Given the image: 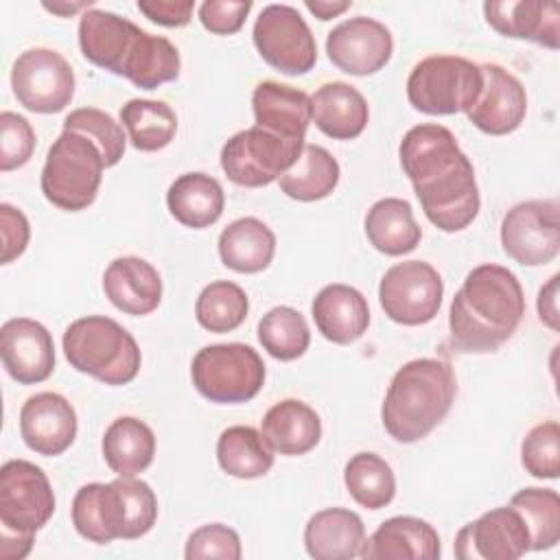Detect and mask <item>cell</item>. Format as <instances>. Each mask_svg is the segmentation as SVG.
<instances>
[{"mask_svg": "<svg viewBox=\"0 0 560 560\" xmlns=\"http://www.w3.org/2000/svg\"><path fill=\"white\" fill-rule=\"evenodd\" d=\"M365 236L385 256H402L418 247L422 230L413 219L411 203L400 197H385L372 203L365 214Z\"/></svg>", "mask_w": 560, "mask_h": 560, "instance_id": "1f68e13d", "label": "cell"}, {"mask_svg": "<svg viewBox=\"0 0 560 560\" xmlns=\"http://www.w3.org/2000/svg\"><path fill=\"white\" fill-rule=\"evenodd\" d=\"M462 155L464 151L459 149L453 131L435 122H422L411 127L402 136L398 147L400 166L411 184H418L448 168Z\"/></svg>", "mask_w": 560, "mask_h": 560, "instance_id": "83f0119b", "label": "cell"}, {"mask_svg": "<svg viewBox=\"0 0 560 560\" xmlns=\"http://www.w3.org/2000/svg\"><path fill=\"white\" fill-rule=\"evenodd\" d=\"M442 276L424 260L392 265L378 284V302L385 315L402 326L429 324L442 306Z\"/></svg>", "mask_w": 560, "mask_h": 560, "instance_id": "7c38bea8", "label": "cell"}, {"mask_svg": "<svg viewBox=\"0 0 560 560\" xmlns=\"http://www.w3.org/2000/svg\"><path fill=\"white\" fill-rule=\"evenodd\" d=\"M138 11L160 26L179 28L190 22L195 2L192 0H138Z\"/></svg>", "mask_w": 560, "mask_h": 560, "instance_id": "7dc6e473", "label": "cell"}, {"mask_svg": "<svg viewBox=\"0 0 560 560\" xmlns=\"http://www.w3.org/2000/svg\"><path fill=\"white\" fill-rule=\"evenodd\" d=\"M258 55L282 74H306L317 61V44L300 11L291 4H269L254 22Z\"/></svg>", "mask_w": 560, "mask_h": 560, "instance_id": "8fae6325", "label": "cell"}, {"mask_svg": "<svg viewBox=\"0 0 560 560\" xmlns=\"http://www.w3.org/2000/svg\"><path fill=\"white\" fill-rule=\"evenodd\" d=\"M101 446L112 472L118 477H136L153 462L155 435L140 418L120 416L105 429Z\"/></svg>", "mask_w": 560, "mask_h": 560, "instance_id": "d6a6232c", "label": "cell"}, {"mask_svg": "<svg viewBox=\"0 0 560 560\" xmlns=\"http://www.w3.org/2000/svg\"><path fill=\"white\" fill-rule=\"evenodd\" d=\"M195 389L219 405L252 400L265 385V363L247 343H212L190 365Z\"/></svg>", "mask_w": 560, "mask_h": 560, "instance_id": "ba28073f", "label": "cell"}, {"mask_svg": "<svg viewBox=\"0 0 560 560\" xmlns=\"http://www.w3.org/2000/svg\"><path fill=\"white\" fill-rule=\"evenodd\" d=\"M483 88L481 66L457 55H429L407 77V98L429 116L468 112Z\"/></svg>", "mask_w": 560, "mask_h": 560, "instance_id": "52a82bcc", "label": "cell"}, {"mask_svg": "<svg viewBox=\"0 0 560 560\" xmlns=\"http://www.w3.org/2000/svg\"><path fill=\"white\" fill-rule=\"evenodd\" d=\"M370 118L365 96L350 83L330 81L311 96V122L332 140H352Z\"/></svg>", "mask_w": 560, "mask_h": 560, "instance_id": "484cf974", "label": "cell"}, {"mask_svg": "<svg viewBox=\"0 0 560 560\" xmlns=\"http://www.w3.org/2000/svg\"><path fill=\"white\" fill-rule=\"evenodd\" d=\"M304 144L254 125L223 144L221 168L236 186L260 188L280 179L295 164Z\"/></svg>", "mask_w": 560, "mask_h": 560, "instance_id": "9c48e42d", "label": "cell"}, {"mask_svg": "<svg viewBox=\"0 0 560 560\" xmlns=\"http://www.w3.org/2000/svg\"><path fill=\"white\" fill-rule=\"evenodd\" d=\"M413 190L424 217L438 230L448 234L466 230L481 208L475 168L468 155L459 158L448 168L413 184Z\"/></svg>", "mask_w": 560, "mask_h": 560, "instance_id": "9a60e30c", "label": "cell"}, {"mask_svg": "<svg viewBox=\"0 0 560 560\" xmlns=\"http://www.w3.org/2000/svg\"><path fill=\"white\" fill-rule=\"evenodd\" d=\"M92 7V2H44V9L46 11H52V13H57V15H72V13H77V11H81V9H90Z\"/></svg>", "mask_w": 560, "mask_h": 560, "instance_id": "816d5d0a", "label": "cell"}, {"mask_svg": "<svg viewBox=\"0 0 560 560\" xmlns=\"http://www.w3.org/2000/svg\"><path fill=\"white\" fill-rule=\"evenodd\" d=\"M457 381L442 359H413L392 378L381 405L385 431L402 444L427 438L451 411Z\"/></svg>", "mask_w": 560, "mask_h": 560, "instance_id": "3957f363", "label": "cell"}, {"mask_svg": "<svg viewBox=\"0 0 560 560\" xmlns=\"http://www.w3.org/2000/svg\"><path fill=\"white\" fill-rule=\"evenodd\" d=\"M306 4V9L315 15V18H319V20H332V18H337V15H341L343 11H348L350 9V0H306L304 2Z\"/></svg>", "mask_w": 560, "mask_h": 560, "instance_id": "f907efd6", "label": "cell"}, {"mask_svg": "<svg viewBox=\"0 0 560 560\" xmlns=\"http://www.w3.org/2000/svg\"><path fill=\"white\" fill-rule=\"evenodd\" d=\"M483 88L466 112L468 120L488 136H508L521 127L527 114L523 83L499 63H481Z\"/></svg>", "mask_w": 560, "mask_h": 560, "instance_id": "d6986e66", "label": "cell"}, {"mask_svg": "<svg viewBox=\"0 0 560 560\" xmlns=\"http://www.w3.org/2000/svg\"><path fill=\"white\" fill-rule=\"evenodd\" d=\"M249 311L247 293L230 280H214L203 287L195 302V317L210 332L236 330Z\"/></svg>", "mask_w": 560, "mask_h": 560, "instance_id": "ab89813d", "label": "cell"}, {"mask_svg": "<svg viewBox=\"0 0 560 560\" xmlns=\"http://www.w3.org/2000/svg\"><path fill=\"white\" fill-rule=\"evenodd\" d=\"M217 462L236 479H258L271 470L273 448L254 427L234 424L217 440Z\"/></svg>", "mask_w": 560, "mask_h": 560, "instance_id": "836d02e7", "label": "cell"}, {"mask_svg": "<svg viewBox=\"0 0 560 560\" xmlns=\"http://www.w3.org/2000/svg\"><path fill=\"white\" fill-rule=\"evenodd\" d=\"M74 72L68 59L50 48L24 50L11 68V88L22 107L35 114H57L74 96Z\"/></svg>", "mask_w": 560, "mask_h": 560, "instance_id": "5bb4252c", "label": "cell"}, {"mask_svg": "<svg viewBox=\"0 0 560 560\" xmlns=\"http://www.w3.org/2000/svg\"><path fill=\"white\" fill-rule=\"evenodd\" d=\"M558 284H560V273H553L547 284L538 291L536 308H538V319L553 332L560 330V311H558Z\"/></svg>", "mask_w": 560, "mask_h": 560, "instance_id": "c3c4849f", "label": "cell"}, {"mask_svg": "<svg viewBox=\"0 0 560 560\" xmlns=\"http://www.w3.org/2000/svg\"><path fill=\"white\" fill-rule=\"evenodd\" d=\"M442 553L435 527L418 516H392L363 540V560H438Z\"/></svg>", "mask_w": 560, "mask_h": 560, "instance_id": "7402d4cb", "label": "cell"}, {"mask_svg": "<svg viewBox=\"0 0 560 560\" xmlns=\"http://www.w3.org/2000/svg\"><path fill=\"white\" fill-rule=\"evenodd\" d=\"M120 122L138 151H160L177 133V116L164 101L131 98L120 107Z\"/></svg>", "mask_w": 560, "mask_h": 560, "instance_id": "d590c367", "label": "cell"}, {"mask_svg": "<svg viewBox=\"0 0 560 560\" xmlns=\"http://www.w3.org/2000/svg\"><path fill=\"white\" fill-rule=\"evenodd\" d=\"M219 258L236 273H258L267 269L276 254V234L256 217L232 221L219 234Z\"/></svg>", "mask_w": 560, "mask_h": 560, "instance_id": "f546056e", "label": "cell"}, {"mask_svg": "<svg viewBox=\"0 0 560 560\" xmlns=\"http://www.w3.org/2000/svg\"><path fill=\"white\" fill-rule=\"evenodd\" d=\"M107 300L127 315H149L162 302V278L140 256L114 258L103 273Z\"/></svg>", "mask_w": 560, "mask_h": 560, "instance_id": "603a6c76", "label": "cell"}, {"mask_svg": "<svg viewBox=\"0 0 560 560\" xmlns=\"http://www.w3.org/2000/svg\"><path fill=\"white\" fill-rule=\"evenodd\" d=\"M63 129L88 136L101 149L105 166H116L122 160L127 138L122 127L107 112L98 107L72 109L63 120Z\"/></svg>", "mask_w": 560, "mask_h": 560, "instance_id": "60d3db41", "label": "cell"}, {"mask_svg": "<svg viewBox=\"0 0 560 560\" xmlns=\"http://www.w3.org/2000/svg\"><path fill=\"white\" fill-rule=\"evenodd\" d=\"M343 483L350 497L365 510H381L396 494V477L392 466L376 453H357L343 468Z\"/></svg>", "mask_w": 560, "mask_h": 560, "instance_id": "8d00e7d4", "label": "cell"}, {"mask_svg": "<svg viewBox=\"0 0 560 560\" xmlns=\"http://www.w3.org/2000/svg\"><path fill=\"white\" fill-rule=\"evenodd\" d=\"M510 505L518 510L529 529V551H547L560 540V497L551 488H523Z\"/></svg>", "mask_w": 560, "mask_h": 560, "instance_id": "f35d334b", "label": "cell"}, {"mask_svg": "<svg viewBox=\"0 0 560 560\" xmlns=\"http://www.w3.org/2000/svg\"><path fill=\"white\" fill-rule=\"evenodd\" d=\"M68 363L105 385H127L136 378L142 354L133 335L105 315L74 319L63 332Z\"/></svg>", "mask_w": 560, "mask_h": 560, "instance_id": "5b68a950", "label": "cell"}, {"mask_svg": "<svg viewBox=\"0 0 560 560\" xmlns=\"http://www.w3.org/2000/svg\"><path fill=\"white\" fill-rule=\"evenodd\" d=\"M0 357L20 385L46 381L55 370V343L48 328L31 317H13L0 328Z\"/></svg>", "mask_w": 560, "mask_h": 560, "instance_id": "ac0fdd59", "label": "cell"}, {"mask_svg": "<svg viewBox=\"0 0 560 560\" xmlns=\"http://www.w3.org/2000/svg\"><path fill=\"white\" fill-rule=\"evenodd\" d=\"M453 549L462 560H516L529 551V529L516 508L501 505L466 523Z\"/></svg>", "mask_w": 560, "mask_h": 560, "instance_id": "2e32d148", "label": "cell"}, {"mask_svg": "<svg viewBox=\"0 0 560 560\" xmlns=\"http://www.w3.org/2000/svg\"><path fill=\"white\" fill-rule=\"evenodd\" d=\"M103 168L107 166L101 149L88 136L63 129L46 153L42 192L61 210H85L98 195Z\"/></svg>", "mask_w": 560, "mask_h": 560, "instance_id": "8992f818", "label": "cell"}, {"mask_svg": "<svg viewBox=\"0 0 560 560\" xmlns=\"http://www.w3.org/2000/svg\"><path fill=\"white\" fill-rule=\"evenodd\" d=\"M79 46L90 63L129 79L140 90H155L175 81L182 68L179 50L171 39L151 35L105 9L83 11Z\"/></svg>", "mask_w": 560, "mask_h": 560, "instance_id": "6da1fadb", "label": "cell"}, {"mask_svg": "<svg viewBox=\"0 0 560 560\" xmlns=\"http://www.w3.org/2000/svg\"><path fill=\"white\" fill-rule=\"evenodd\" d=\"M339 162L319 144H304L295 164L280 177V190L295 201H319L339 184Z\"/></svg>", "mask_w": 560, "mask_h": 560, "instance_id": "e575fe53", "label": "cell"}, {"mask_svg": "<svg viewBox=\"0 0 560 560\" xmlns=\"http://www.w3.org/2000/svg\"><path fill=\"white\" fill-rule=\"evenodd\" d=\"M523 468L538 479H558L560 475V427L545 420L529 429L521 444Z\"/></svg>", "mask_w": 560, "mask_h": 560, "instance_id": "b9f144b4", "label": "cell"}, {"mask_svg": "<svg viewBox=\"0 0 560 560\" xmlns=\"http://www.w3.org/2000/svg\"><path fill=\"white\" fill-rule=\"evenodd\" d=\"M252 109L258 127L295 142H304L311 125V96L278 81H262L252 92Z\"/></svg>", "mask_w": 560, "mask_h": 560, "instance_id": "d4e9b609", "label": "cell"}, {"mask_svg": "<svg viewBox=\"0 0 560 560\" xmlns=\"http://www.w3.org/2000/svg\"><path fill=\"white\" fill-rule=\"evenodd\" d=\"M166 206L182 225L203 230L223 214L225 195L214 177L206 173H184L168 186Z\"/></svg>", "mask_w": 560, "mask_h": 560, "instance_id": "4dcf8cb0", "label": "cell"}, {"mask_svg": "<svg viewBox=\"0 0 560 560\" xmlns=\"http://www.w3.org/2000/svg\"><path fill=\"white\" fill-rule=\"evenodd\" d=\"M258 341L269 357L278 361L300 359L311 343V330L293 306H273L258 322Z\"/></svg>", "mask_w": 560, "mask_h": 560, "instance_id": "74e56055", "label": "cell"}, {"mask_svg": "<svg viewBox=\"0 0 560 560\" xmlns=\"http://www.w3.org/2000/svg\"><path fill=\"white\" fill-rule=\"evenodd\" d=\"M20 435L37 455H61L77 438V411L66 396L39 392L20 409Z\"/></svg>", "mask_w": 560, "mask_h": 560, "instance_id": "ffe728a7", "label": "cell"}, {"mask_svg": "<svg viewBox=\"0 0 560 560\" xmlns=\"http://www.w3.org/2000/svg\"><path fill=\"white\" fill-rule=\"evenodd\" d=\"M525 315L518 278L501 265L483 262L468 271L448 311L451 346L466 354L499 350Z\"/></svg>", "mask_w": 560, "mask_h": 560, "instance_id": "7a4b0ae2", "label": "cell"}, {"mask_svg": "<svg viewBox=\"0 0 560 560\" xmlns=\"http://www.w3.org/2000/svg\"><path fill=\"white\" fill-rule=\"evenodd\" d=\"M317 330L324 339L348 346L363 337L370 326V306L363 293L350 284H326L311 306Z\"/></svg>", "mask_w": 560, "mask_h": 560, "instance_id": "cb8c5ba5", "label": "cell"}, {"mask_svg": "<svg viewBox=\"0 0 560 560\" xmlns=\"http://www.w3.org/2000/svg\"><path fill=\"white\" fill-rule=\"evenodd\" d=\"M55 514V492L46 472L26 459L0 468V532L35 536Z\"/></svg>", "mask_w": 560, "mask_h": 560, "instance_id": "30bf717a", "label": "cell"}, {"mask_svg": "<svg viewBox=\"0 0 560 560\" xmlns=\"http://www.w3.org/2000/svg\"><path fill=\"white\" fill-rule=\"evenodd\" d=\"M262 435L280 455H304L322 440V420L317 411L295 398H287L267 409Z\"/></svg>", "mask_w": 560, "mask_h": 560, "instance_id": "f1b7e54d", "label": "cell"}, {"mask_svg": "<svg viewBox=\"0 0 560 560\" xmlns=\"http://www.w3.org/2000/svg\"><path fill=\"white\" fill-rule=\"evenodd\" d=\"M252 7L254 4L249 0H241V2L208 0L199 7V22L206 31L214 35H232L241 31Z\"/></svg>", "mask_w": 560, "mask_h": 560, "instance_id": "f6af8a7d", "label": "cell"}, {"mask_svg": "<svg viewBox=\"0 0 560 560\" xmlns=\"http://www.w3.org/2000/svg\"><path fill=\"white\" fill-rule=\"evenodd\" d=\"M486 22L501 35L529 39L545 48L560 46V7L538 0H490L483 2Z\"/></svg>", "mask_w": 560, "mask_h": 560, "instance_id": "44dd1931", "label": "cell"}, {"mask_svg": "<svg viewBox=\"0 0 560 560\" xmlns=\"http://www.w3.org/2000/svg\"><path fill=\"white\" fill-rule=\"evenodd\" d=\"M243 556L238 534L223 525V523H208L195 529L184 549L186 560H203V558H219V560H238Z\"/></svg>", "mask_w": 560, "mask_h": 560, "instance_id": "ee69618b", "label": "cell"}, {"mask_svg": "<svg viewBox=\"0 0 560 560\" xmlns=\"http://www.w3.org/2000/svg\"><path fill=\"white\" fill-rule=\"evenodd\" d=\"M0 236H2V256L0 262L9 265L20 258L31 238V225L22 210L11 203H0Z\"/></svg>", "mask_w": 560, "mask_h": 560, "instance_id": "bcb514c9", "label": "cell"}, {"mask_svg": "<svg viewBox=\"0 0 560 560\" xmlns=\"http://www.w3.org/2000/svg\"><path fill=\"white\" fill-rule=\"evenodd\" d=\"M365 540L361 516L348 508L315 512L304 527L306 553L315 560H350Z\"/></svg>", "mask_w": 560, "mask_h": 560, "instance_id": "4316f807", "label": "cell"}, {"mask_svg": "<svg viewBox=\"0 0 560 560\" xmlns=\"http://www.w3.org/2000/svg\"><path fill=\"white\" fill-rule=\"evenodd\" d=\"M35 131L31 122L15 114H0V171L9 173L13 168L24 166L35 151Z\"/></svg>", "mask_w": 560, "mask_h": 560, "instance_id": "7bdbcfd3", "label": "cell"}, {"mask_svg": "<svg viewBox=\"0 0 560 560\" xmlns=\"http://www.w3.org/2000/svg\"><path fill=\"white\" fill-rule=\"evenodd\" d=\"M158 518V497L136 477L85 483L72 499V525L90 542L136 540L151 532Z\"/></svg>", "mask_w": 560, "mask_h": 560, "instance_id": "277c9868", "label": "cell"}, {"mask_svg": "<svg viewBox=\"0 0 560 560\" xmlns=\"http://www.w3.org/2000/svg\"><path fill=\"white\" fill-rule=\"evenodd\" d=\"M35 536H15L0 532V558L2 560H22L28 556Z\"/></svg>", "mask_w": 560, "mask_h": 560, "instance_id": "681fc988", "label": "cell"}, {"mask_svg": "<svg viewBox=\"0 0 560 560\" xmlns=\"http://www.w3.org/2000/svg\"><path fill=\"white\" fill-rule=\"evenodd\" d=\"M503 252L523 267H540L560 254V206L556 199H527L501 221Z\"/></svg>", "mask_w": 560, "mask_h": 560, "instance_id": "4fadbf2b", "label": "cell"}, {"mask_svg": "<svg viewBox=\"0 0 560 560\" xmlns=\"http://www.w3.org/2000/svg\"><path fill=\"white\" fill-rule=\"evenodd\" d=\"M328 59L346 74L368 77L387 66L394 52L389 28L374 18H350L326 37Z\"/></svg>", "mask_w": 560, "mask_h": 560, "instance_id": "e0dca14e", "label": "cell"}]
</instances>
